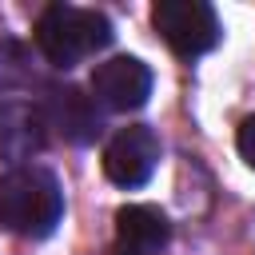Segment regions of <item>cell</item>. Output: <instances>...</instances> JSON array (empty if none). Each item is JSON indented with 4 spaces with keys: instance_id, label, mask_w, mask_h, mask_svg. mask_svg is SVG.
<instances>
[{
    "instance_id": "1",
    "label": "cell",
    "mask_w": 255,
    "mask_h": 255,
    "mask_svg": "<svg viewBox=\"0 0 255 255\" xmlns=\"http://www.w3.org/2000/svg\"><path fill=\"white\" fill-rule=\"evenodd\" d=\"M64 215L60 179L48 167H12L0 175V227L24 239H44Z\"/></svg>"
},
{
    "instance_id": "2",
    "label": "cell",
    "mask_w": 255,
    "mask_h": 255,
    "mask_svg": "<svg viewBox=\"0 0 255 255\" xmlns=\"http://www.w3.org/2000/svg\"><path fill=\"white\" fill-rule=\"evenodd\" d=\"M112 20L96 8H76V4H48L36 20V48L44 60L60 72L76 68L80 60L104 52L112 44Z\"/></svg>"
},
{
    "instance_id": "3",
    "label": "cell",
    "mask_w": 255,
    "mask_h": 255,
    "mask_svg": "<svg viewBox=\"0 0 255 255\" xmlns=\"http://www.w3.org/2000/svg\"><path fill=\"white\" fill-rule=\"evenodd\" d=\"M151 24L163 36V44L183 60H195L223 40L215 8L203 0H159L151 8Z\"/></svg>"
},
{
    "instance_id": "4",
    "label": "cell",
    "mask_w": 255,
    "mask_h": 255,
    "mask_svg": "<svg viewBox=\"0 0 255 255\" xmlns=\"http://www.w3.org/2000/svg\"><path fill=\"white\" fill-rule=\"evenodd\" d=\"M159 163V135L143 124L120 128L104 147V175L116 187H143Z\"/></svg>"
},
{
    "instance_id": "5",
    "label": "cell",
    "mask_w": 255,
    "mask_h": 255,
    "mask_svg": "<svg viewBox=\"0 0 255 255\" xmlns=\"http://www.w3.org/2000/svg\"><path fill=\"white\" fill-rule=\"evenodd\" d=\"M151 96V68L135 56H112L92 72V100L108 112H135Z\"/></svg>"
},
{
    "instance_id": "6",
    "label": "cell",
    "mask_w": 255,
    "mask_h": 255,
    "mask_svg": "<svg viewBox=\"0 0 255 255\" xmlns=\"http://www.w3.org/2000/svg\"><path fill=\"white\" fill-rule=\"evenodd\" d=\"M44 124L56 128L60 139L84 147L100 135V112H96V100L84 96L76 84H56L48 88L44 96Z\"/></svg>"
},
{
    "instance_id": "7",
    "label": "cell",
    "mask_w": 255,
    "mask_h": 255,
    "mask_svg": "<svg viewBox=\"0 0 255 255\" xmlns=\"http://www.w3.org/2000/svg\"><path fill=\"white\" fill-rule=\"evenodd\" d=\"M171 239V223L151 203H128L116 211V255H159Z\"/></svg>"
},
{
    "instance_id": "8",
    "label": "cell",
    "mask_w": 255,
    "mask_h": 255,
    "mask_svg": "<svg viewBox=\"0 0 255 255\" xmlns=\"http://www.w3.org/2000/svg\"><path fill=\"white\" fill-rule=\"evenodd\" d=\"M44 120L28 108H8L0 112V155L20 163V159H32L40 147H44Z\"/></svg>"
},
{
    "instance_id": "9",
    "label": "cell",
    "mask_w": 255,
    "mask_h": 255,
    "mask_svg": "<svg viewBox=\"0 0 255 255\" xmlns=\"http://www.w3.org/2000/svg\"><path fill=\"white\" fill-rule=\"evenodd\" d=\"M24 84H28V56L16 40H4L0 44V92L24 88Z\"/></svg>"
},
{
    "instance_id": "10",
    "label": "cell",
    "mask_w": 255,
    "mask_h": 255,
    "mask_svg": "<svg viewBox=\"0 0 255 255\" xmlns=\"http://www.w3.org/2000/svg\"><path fill=\"white\" fill-rule=\"evenodd\" d=\"M235 147H239L243 163H247V167H255V112L239 124V131H235Z\"/></svg>"
}]
</instances>
